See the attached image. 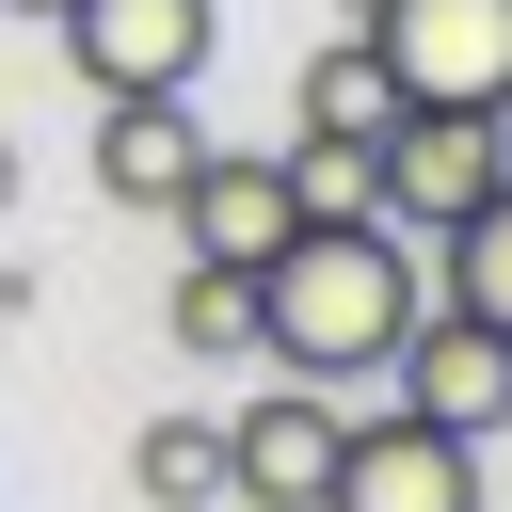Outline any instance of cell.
<instances>
[{
  "instance_id": "cell-1",
  "label": "cell",
  "mask_w": 512,
  "mask_h": 512,
  "mask_svg": "<svg viewBox=\"0 0 512 512\" xmlns=\"http://www.w3.org/2000/svg\"><path fill=\"white\" fill-rule=\"evenodd\" d=\"M416 304H432V272H416V240H400L384 208L288 224V240L256 256V352H272L288 384H368V368L416 336Z\"/></svg>"
},
{
  "instance_id": "cell-2",
  "label": "cell",
  "mask_w": 512,
  "mask_h": 512,
  "mask_svg": "<svg viewBox=\"0 0 512 512\" xmlns=\"http://www.w3.org/2000/svg\"><path fill=\"white\" fill-rule=\"evenodd\" d=\"M400 80V112H496L512 96V0H368L352 16Z\"/></svg>"
},
{
  "instance_id": "cell-3",
  "label": "cell",
  "mask_w": 512,
  "mask_h": 512,
  "mask_svg": "<svg viewBox=\"0 0 512 512\" xmlns=\"http://www.w3.org/2000/svg\"><path fill=\"white\" fill-rule=\"evenodd\" d=\"M496 176H512V128H496V112H400V128L368 144V208H384L400 240L464 224V208H480Z\"/></svg>"
},
{
  "instance_id": "cell-4",
  "label": "cell",
  "mask_w": 512,
  "mask_h": 512,
  "mask_svg": "<svg viewBox=\"0 0 512 512\" xmlns=\"http://www.w3.org/2000/svg\"><path fill=\"white\" fill-rule=\"evenodd\" d=\"M320 512H480V448L384 400V416H352V432H336V480H320Z\"/></svg>"
},
{
  "instance_id": "cell-5",
  "label": "cell",
  "mask_w": 512,
  "mask_h": 512,
  "mask_svg": "<svg viewBox=\"0 0 512 512\" xmlns=\"http://www.w3.org/2000/svg\"><path fill=\"white\" fill-rule=\"evenodd\" d=\"M48 32H64V64H80L96 96H192L224 16H208V0H64Z\"/></svg>"
},
{
  "instance_id": "cell-6",
  "label": "cell",
  "mask_w": 512,
  "mask_h": 512,
  "mask_svg": "<svg viewBox=\"0 0 512 512\" xmlns=\"http://www.w3.org/2000/svg\"><path fill=\"white\" fill-rule=\"evenodd\" d=\"M384 384H400V416H432V432H512V336L496 320H464V304H416V336L384 352Z\"/></svg>"
},
{
  "instance_id": "cell-7",
  "label": "cell",
  "mask_w": 512,
  "mask_h": 512,
  "mask_svg": "<svg viewBox=\"0 0 512 512\" xmlns=\"http://www.w3.org/2000/svg\"><path fill=\"white\" fill-rule=\"evenodd\" d=\"M336 432H352V416H336L320 384H304V400H240V416H224V496H240V512H320Z\"/></svg>"
},
{
  "instance_id": "cell-8",
  "label": "cell",
  "mask_w": 512,
  "mask_h": 512,
  "mask_svg": "<svg viewBox=\"0 0 512 512\" xmlns=\"http://www.w3.org/2000/svg\"><path fill=\"white\" fill-rule=\"evenodd\" d=\"M288 224H304V208H288V160H272V144H208L192 192H176V240H192L208 272H256Z\"/></svg>"
},
{
  "instance_id": "cell-9",
  "label": "cell",
  "mask_w": 512,
  "mask_h": 512,
  "mask_svg": "<svg viewBox=\"0 0 512 512\" xmlns=\"http://www.w3.org/2000/svg\"><path fill=\"white\" fill-rule=\"evenodd\" d=\"M192 160H208L192 96H96V192H112V208H176Z\"/></svg>"
},
{
  "instance_id": "cell-10",
  "label": "cell",
  "mask_w": 512,
  "mask_h": 512,
  "mask_svg": "<svg viewBox=\"0 0 512 512\" xmlns=\"http://www.w3.org/2000/svg\"><path fill=\"white\" fill-rule=\"evenodd\" d=\"M432 304H464V320L512 336V176H496L464 224H432Z\"/></svg>"
},
{
  "instance_id": "cell-11",
  "label": "cell",
  "mask_w": 512,
  "mask_h": 512,
  "mask_svg": "<svg viewBox=\"0 0 512 512\" xmlns=\"http://www.w3.org/2000/svg\"><path fill=\"white\" fill-rule=\"evenodd\" d=\"M384 128H400V80H384L368 32H336V48L304 64V144H384Z\"/></svg>"
},
{
  "instance_id": "cell-12",
  "label": "cell",
  "mask_w": 512,
  "mask_h": 512,
  "mask_svg": "<svg viewBox=\"0 0 512 512\" xmlns=\"http://www.w3.org/2000/svg\"><path fill=\"white\" fill-rule=\"evenodd\" d=\"M144 512H224V416H144Z\"/></svg>"
},
{
  "instance_id": "cell-13",
  "label": "cell",
  "mask_w": 512,
  "mask_h": 512,
  "mask_svg": "<svg viewBox=\"0 0 512 512\" xmlns=\"http://www.w3.org/2000/svg\"><path fill=\"white\" fill-rule=\"evenodd\" d=\"M176 352H192V368H240V352H256V272H208V256H192V272H176Z\"/></svg>"
},
{
  "instance_id": "cell-14",
  "label": "cell",
  "mask_w": 512,
  "mask_h": 512,
  "mask_svg": "<svg viewBox=\"0 0 512 512\" xmlns=\"http://www.w3.org/2000/svg\"><path fill=\"white\" fill-rule=\"evenodd\" d=\"M272 160H288V208H304V224L368 208V144H272Z\"/></svg>"
},
{
  "instance_id": "cell-15",
  "label": "cell",
  "mask_w": 512,
  "mask_h": 512,
  "mask_svg": "<svg viewBox=\"0 0 512 512\" xmlns=\"http://www.w3.org/2000/svg\"><path fill=\"white\" fill-rule=\"evenodd\" d=\"M0 16H64V0H0Z\"/></svg>"
},
{
  "instance_id": "cell-16",
  "label": "cell",
  "mask_w": 512,
  "mask_h": 512,
  "mask_svg": "<svg viewBox=\"0 0 512 512\" xmlns=\"http://www.w3.org/2000/svg\"><path fill=\"white\" fill-rule=\"evenodd\" d=\"M0 208H16V160H0Z\"/></svg>"
},
{
  "instance_id": "cell-17",
  "label": "cell",
  "mask_w": 512,
  "mask_h": 512,
  "mask_svg": "<svg viewBox=\"0 0 512 512\" xmlns=\"http://www.w3.org/2000/svg\"><path fill=\"white\" fill-rule=\"evenodd\" d=\"M496 128H512V96H496Z\"/></svg>"
}]
</instances>
